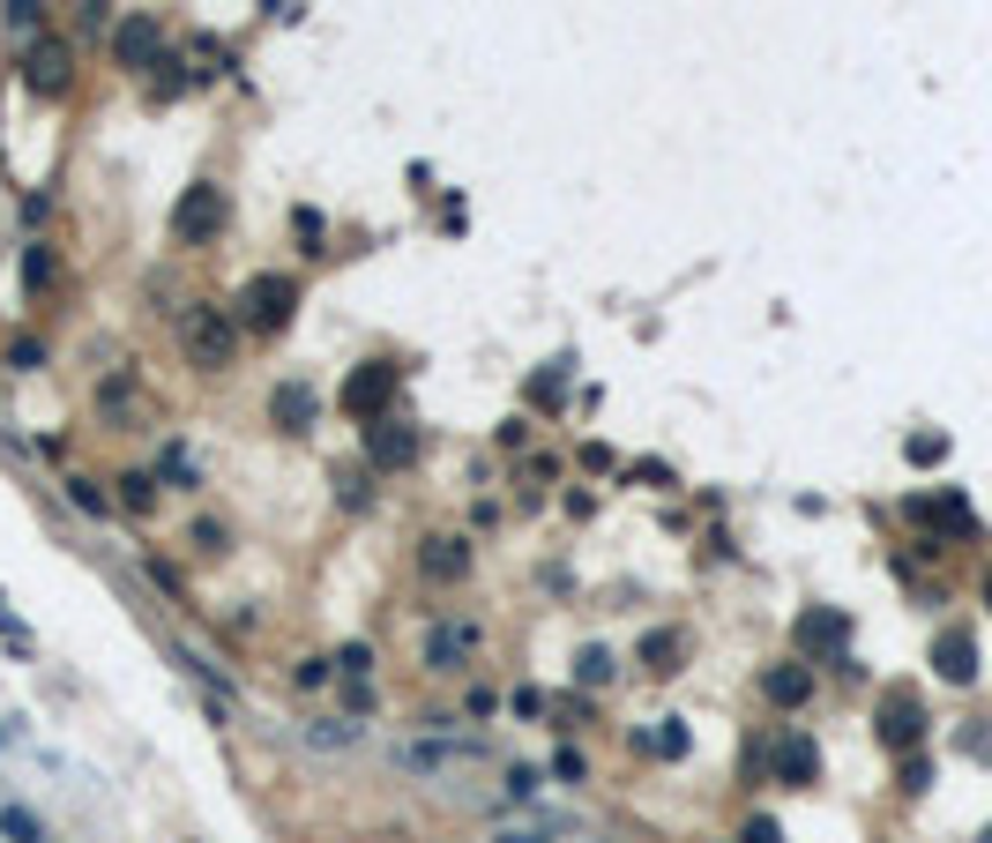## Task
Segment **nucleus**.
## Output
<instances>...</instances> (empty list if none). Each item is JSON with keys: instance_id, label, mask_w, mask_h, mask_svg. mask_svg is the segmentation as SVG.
<instances>
[{"instance_id": "1", "label": "nucleus", "mask_w": 992, "mask_h": 843, "mask_svg": "<svg viewBox=\"0 0 992 843\" xmlns=\"http://www.w3.org/2000/svg\"><path fill=\"white\" fill-rule=\"evenodd\" d=\"M232 314H239L247 336H284L292 314H298V276L292 269H254L239 284V298H232Z\"/></svg>"}, {"instance_id": "2", "label": "nucleus", "mask_w": 992, "mask_h": 843, "mask_svg": "<svg viewBox=\"0 0 992 843\" xmlns=\"http://www.w3.org/2000/svg\"><path fill=\"white\" fill-rule=\"evenodd\" d=\"M179 351H187V366L224 373L232 351H239V314H232V306H209V298L179 306Z\"/></svg>"}, {"instance_id": "3", "label": "nucleus", "mask_w": 992, "mask_h": 843, "mask_svg": "<svg viewBox=\"0 0 992 843\" xmlns=\"http://www.w3.org/2000/svg\"><path fill=\"white\" fill-rule=\"evenodd\" d=\"M478 649H485V620H471V612H455V620H433L419 643V665L433 672V679H455V672L478 665Z\"/></svg>"}, {"instance_id": "4", "label": "nucleus", "mask_w": 992, "mask_h": 843, "mask_svg": "<svg viewBox=\"0 0 992 843\" xmlns=\"http://www.w3.org/2000/svg\"><path fill=\"white\" fill-rule=\"evenodd\" d=\"M396 389H403V366L396 359H366V366H351L344 373V419H359V425H373V419H396Z\"/></svg>"}, {"instance_id": "5", "label": "nucleus", "mask_w": 992, "mask_h": 843, "mask_svg": "<svg viewBox=\"0 0 992 843\" xmlns=\"http://www.w3.org/2000/svg\"><path fill=\"white\" fill-rule=\"evenodd\" d=\"M224 224H232V195H224L217 179H195V187L173 202V239L179 247H217Z\"/></svg>"}, {"instance_id": "6", "label": "nucleus", "mask_w": 992, "mask_h": 843, "mask_svg": "<svg viewBox=\"0 0 992 843\" xmlns=\"http://www.w3.org/2000/svg\"><path fill=\"white\" fill-rule=\"evenodd\" d=\"M873 739L888 746V754H919L925 746V702L911 687H888L881 709H873Z\"/></svg>"}, {"instance_id": "7", "label": "nucleus", "mask_w": 992, "mask_h": 843, "mask_svg": "<svg viewBox=\"0 0 992 843\" xmlns=\"http://www.w3.org/2000/svg\"><path fill=\"white\" fill-rule=\"evenodd\" d=\"M411 560H419V575H425V582H441V590H448V582H471L478 546L463 538V530H425Z\"/></svg>"}, {"instance_id": "8", "label": "nucleus", "mask_w": 992, "mask_h": 843, "mask_svg": "<svg viewBox=\"0 0 992 843\" xmlns=\"http://www.w3.org/2000/svg\"><path fill=\"white\" fill-rule=\"evenodd\" d=\"M112 60H120V68H165V23H157V16H149V8H135V16H120V23H112Z\"/></svg>"}, {"instance_id": "9", "label": "nucleus", "mask_w": 992, "mask_h": 843, "mask_svg": "<svg viewBox=\"0 0 992 843\" xmlns=\"http://www.w3.org/2000/svg\"><path fill=\"white\" fill-rule=\"evenodd\" d=\"M411 463H419V425L373 419V425H366V471L381 478V471H411Z\"/></svg>"}, {"instance_id": "10", "label": "nucleus", "mask_w": 992, "mask_h": 843, "mask_svg": "<svg viewBox=\"0 0 992 843\" xmlns=\"http://www.w3.org/2000/svg\"><path fill=\"white\" fill-rule=\"evenodd\" d=\"M769 776L776 784H792V792H806V784L821 776V746L806 739V732H776L769 739Z\"/></svg>"}, {"instance_id": "11", "label": "nucleus", "mask_w": 992, "mask_h": 843, "mask_svg": "<svg viewBox=\"0 0 992 843\" xmlns=\"http://www.w3.org/2000/svg\"><path fill=\"white\" fill-rule=\"evenodd\" d=\"M687 657H695V635H687V627H649L642 649H635V665H642L649 679H679Z\"/></svg>"}, {"instance_id": "12", "label": "nucleus", "mask_w": 992, "mask_h": 843, "mask_svg": "<svg viewBox=\"0 0 992 843\" xmlns=\"http://www.w3.org/2000/svg\"><path fill=\"white\" fill-rule=\"evenodd\" d=\"M23 82H30V90H46V98H60V90L75 82V46H68V38H46V46H30Z\"/></svg>"}, {"instance_id": "13", "label": "nucleus", "mask_w": 992, "mask_h": 843, "mask_svg": "<svg viewBox=\"0 0 992 843\" xmlns=\"http://www.w3.org/2000/svg\"><path fill=\"white\" fill-rule=\"evenodd\" d=\"M933 672H941L947 687H970L978 679V635L970 627H941L933 635Z\"/></svg>"}, {"instance_id": "14", "label": "nucleus", "mask_w": 992, "mask_h": 843, "mask_svg": "<svg viewBox=\"0 0 992 843\" xmlns=\"http://www.w3.org/2000/svg\"><path fill=\"white\" fill-rule=\"evenodd\" d=\"M762 695H769L776 709H806V702H814V672L798 665V657H784V665H762Z\"/></svg>"}, {"instance_id": "15", "label": "nucleus", "mask_w": 992, "mask_h": 843, "mask_svg": "<svg viewBox=\"0 0 992 843\" xmlns=\"http://www.w3.org/2000/svg\"><path fill=\"white\" fill-rule=\"evenodd\" d=\"M269 425L276 433H306V425H314V389H306V381H284L269 396Z\"/></svg>"}, {"instance_id": "16", "label": "nucleus", "mask_w": 992, "mask_h": 843, "mask_svg": "<svg viewBox=\"0 0 992 843\" xmlns=\"http://www.w3.org/2000/svg\"><path fill=\"white\" fill-rule=\"evenodd\" d=\"M298 739L322 746V754H344V746L366 739V724H351V717H314V724H298Z\"/></svg>"}, {"instance_id": "17", "label": "nucleus", "mask_w": 992, "mask_h": 843, "mask_svg": "<svg viewBox=\"0 0 992 843\" xmlns=\"http://www.w3.org/2000/svg\"><path fill=\"white\" fill-rule=\"evenodd\" d=\"M844 643H851L844 612H806V620H798V649H814V657L821 649H844Z\"/></svg>"}, {"instance_id": "18", "label": "nucleus", "mask_w": 992, "mask_h": 843, "mask_svg": "<svg viewBox=\"0 0 992 843\" xmlns=\"http://www.w3.org/2000/svg\"><path fill=\"white\" fill-rule=\"evenodd\" d=\"M911 516H919V522H933V530H970V500H963V493L911 500Z\"/></svg>"}, {"instance_id": "19", "label": "nucleus", "mask_w": 992, "mask_h": 843, "mask_svg": "<svg viewBox=\"0 0 992 843\" xmlns=\"http://www.w3.org/2000/svg\"><path fill=\"white\" fill-rule=\"evenodd\" d=\"M635 746H642V754H657V762H679V754H687V724H679V717H665L657 732H642Z\"/></svg>"}, {"instance_id": "20", "label": "nucleus", "mask_w": 992, "mask_h": 843, "mask_svg": "<svg viewBox=\"0 0 992 843\" xmlns=\"http://www.w3.org/2000/svg\"><path fill=\"white\" fill-rule=\"evenodd\" d=\"M52 276H60V254H52L46 239H30L23 247V292H46Z\"/></svg>"}, {"instance_id": "21", "label": "nucleus", "mask_w": 992, "mask_h": 843, "mask_svg": "<svg viewBox=\"0 0 992 843\" xmlns=\"http://www.w3.org/2000/svg\"><path fill=\"white\" fill-rule=\"evenodd\" d=\"M560 836V821H546V814H530V821H500L493 829V843H552Z\"/></svg>"}, {"instance_id": "22", "label": "nucleus", "mask_w": 992, "mask_h": 843, "mask_svg": "<svg viewBox=\"0 0 992 843\" xmlns=\"http://www.w3.org/2000/svg\"><path fill=\"white\" fill-rule=\"evenodd\" d=\"M112 500H120L127 516H149V508H157V478H149V471H127V478H120V493H112Z\"/></svg>"}, {"instance_id": "23", "label": "nucleus", "mask_w": 992, "mask_h": 843, "mask_svg": "<svg viewBox=\"0 0 992 843\" xmlns=\"http://www.w3.org/2000/svg\"><path fill=\"white\" fill-rule=\"evenodd\" d=\"M68 500L82 508V516H98V522H112V493H105L98 478H68Z\"/></svg>"}, {"instance_id": "24", "label": "nucleus", "mask_w": 992, "mask_h": 843, "mask_svg": "<svg viewBox=\"0 0 992 843\" xmlns=\"http://www.w3.org/2000/svg\"><path fill=\"white\" fill-rule=\"evenodd\" d=\"M336 500H344V508H373V471L366 463H359V471H351V463L336 471Z\"/></svg>"}, {"instance_id": "25", "label": "nucleus", "mask_w": 992, "mask_h": 843, "mask_svg": "<svg viewBox=\"0 0 992 843\" xmlns=\"http://www.w3.org/2000/svg\"><path fill=\"white\" fill-rule=\"evenodd\" d=\"M605 679H612V657H605V649H582V657H574V687H605Z\"/></svg>"}, {"instance_id": "26", "label": "nucleus", "mask_w": 992, "mask_h": 843, "mask_svg": "<svg viewBox=\"0 0 992 843\" xmlns=\"http://www.w3.org/2000/svg\"><path fill=\"white\" fill-rule=\"evenodd\" d=\"M925 784H933V762H925V754H903V776H895V792H903V798H919Z\"/></svg>"}, {"instance_id": "27", "label": "nucleus", "mask_w": 992, "mask_h": 843, "mask_svg": "<svg viewBox=\"0 0 992 843\" xmlns=\"http://www.w3.org/2000/svg\"><path fill=\"white\" fill-rule=\"evenodd\" d=\"M8 366H16V373H38V366H46V344H38V336H16V344H8Z\"/></svg>"}, {"instance_id": "28", "label": "nucleus", "mask_w": 992, "mask_h": 843, "mask_svg": "<svg viewBox=\"0 0 992 843\" xmlns=\"http://www.w3.org/2000/svg\"><path fill=\"white\" fill-rule=\"evenodd\" d=\"M336 672H344V679H366V672H373V649H366V643H344V649H336Z\"/></svg>"}, {"instance_id": "29", "label": "nucleus", "mask_w": 992, "mask_h": 843, "mask_svg": "<svg viewBox=\"0 0 992 843\" xmlns=\"http://www.w3.org/2000/svg\"><path fill=\"white\" fill-rule=\"evenodd\" d=\"M739 843H784V821H776V814H746Z\"/></svg>"}, {"instance_id": "30", "label": "nucleus", "mask_w": 992, "mask_h": 843, "mask_svg": "<svg viewBox=\"0 0 992 843\" xmlns=\"http://www.w3.org/2000/svg\"><path fill=\"white\" fill-rule=\"evenodd\" d=\"M911 463H941L947 455V433H911V448H903Z\"/></svg>"}, {"instance_id": "31", "label": "nucleus", "mask_w": 992, "mask_h": 843, "mask_svg": "<svg viewBox=\"0 0 992 843\" xmlns=\"http://www.w3.org/2000/svg\"><path fill=\"white\" fill-rule=\"evenodd\" d=\"M143 568H149V582H157L165 597H187V582H179V568H173V560H157V552H149Z\"/></svg>"}, {"instance_id": "32", "label": "nucleus", "mask_w": 992, "mask_h": 843, "mask_svg": "<svg viewBox=\"0 0 992 843\" xmlns=\"http://www.w3.org/2000/svg\"><path fill=\"white\" fill-rule=\"evenodd\" d=\"M328 672H336V657H306V665H292V687H328Z\"/></svg>"}, {"instance_id": "33", "label": "nucleus", "mask_w": 992, "mask_h": 843, "mask_svg": "<svg viewBox=\"0 0 992 843\" xmlns=\"http://www.w3.org/2000/svg\"><path fill=\"white\" fill-rule=\"evenodd\" d=\"M552 770L568 776V784H582V776H590V762H582V746H560V754H552Z\"/></svg>"}, {"instance_id": "34", "label": "nucleus", "mask_w": 992, "mask_h": 843, "mask_svg": "<svg viewBox=\"0 0 992 843\" xmlns=\"http://www.w3.org/2000/svg\"><path fill=\"white\" fill-rule=\"evenodd\" d=\"M8 30L30 38V30H38V0H8Z\"/></svg>"}, {"instance_id": "35", "label": "nucleus", "mask_w": 992, "mask_h": 843, "mask_svg": "<svg viewBox=\"0 0 992 843\" xmlns=\"http://www.w3.org/2000/svg\"><path fill=\"white\" fill-rule=\"evenodd\" d=\"M0 829H8V836H16V843H38V821H30L23 806H8V814H0Z\"/></svg>"}, {"instance_id": "36", "label": "nucleus", "mask_w": 992, "mask_h": 843, "mask_svg": "<svg viewBox=\"0 0 992 843\" xmlns=\"http://www.w3.org/2000/svg\"><path fill=\"white\" fill-rule=\"evenodd\" d=\"M538 784H546L538 770H508V798H515V806H522V798H538Z\"/></svg>"}, {"instance_id": "37", "label": "nucleus", "mask_w": 992, "mask_h": 843, "mask_svg": "<svg viewBox=\"0 0 992 843\" xmlns=\"http://www.w3.org/2000/svg\"><path fill=\"white\" fill-rule=\"evenodd\" d=\"M508 702H515V717H546V695H538V687H515Z\"/></svg>"}, {"instance_id": "38", "label": "nucleus", "mask_w": 992, "mask_h": 843, "mask_svg": "<svg viewBox=\"0 0 992 843\" xmlns=\"http://www.w3.org/2000/svg\"><path fill=\"white\" fill-rule=\"evenodd\" d=\"M195 546L202 552H224V522H195Z\"/></svg>"}, {"instance_id": "39", "label": "nucleus", "mask_w": 992, "mask_h": 843, "mask_svg": "<svg viewBox=\"0 0 992 843\" xmlns=\"http://www.w3.org/2000/svg\"><path fill=\"white\" fill-rule=\"evenodd\" d=\"M963 754H978V762H992V732H963Z\"/></svg>"}, {"instance_id": "40", "label": "nucleus", "mask_w": 992, "mask_h": 843, "mask_svg": "<svg viewBox=\"0 0 992 843\" xmlns=\"http://www.w3.org/2000/svg\"><path fill=\"white\" fill-rule=\"evenodd\" d=\"M985 605H992V568H985Z\"/></svg>"}, {"instance_id": "41", "label": "nucleus", "mask_w": 992, "mask_h": 843, "mask_svg": "<svg viewBox=\"0 0 992 843\" xmlns=\"http://www.w3.org/2000/svg\"><path fill=\"white\" fill-rule=\"evenodd\" d=\"M373 843H403V836H373Z\"/></svg>"}]
</instances>
